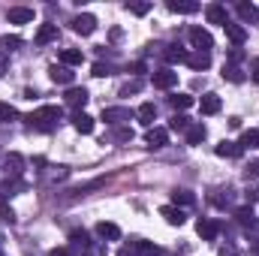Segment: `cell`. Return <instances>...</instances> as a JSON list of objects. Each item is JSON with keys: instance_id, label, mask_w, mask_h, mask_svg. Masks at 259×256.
<instances>
[{"instance_id": "7bdbcfd3", "label": "cell", "mask_w": 259, "mask_h": 256, "mask_svg": "<svg viewBox=\"0 0 259 256\" xmlns=\"http://www.w3.org/2000/svg\"><path fill=\"white\" fill-rule=\"evenodd\" d=\"M241 58H244V52H238V49H232V55H229V64L235 66L238 61H241Z\"/></svg>"}, {"instance_id": "3957f363", "label": "cell", "mask_w": 259, "mask_h": 256, "mask_svg": "<svg viewBox=\"0 0 259 256\" xmlns=\"http://www.w3.org/2000/svg\"><path fill=\"white\" fill-rule=\"evenodd\" d=\"M72 30H75V33H81V36H91V33L97 30V18H94L91 12L75 15V18H72Z\"/></svg>"}, {"instance_id": "5bb4252c", "label": "cell", "mask_w": 259, "mask_h": 256, "mask_svg": "<svg viewBox=\"0 0 259 256\" xmlns=\"http://www.w3.org/2000/svg\"><path fill=\"white\" fill-rule=\"evenodd\" d=\"M145 142H148V148H163V145L169 142V130L166 127H151L148 136H145Z\"/></svg>"}, {"instance_id": "9a60e30c", "label": "cell", "mask_w": 259, "mask_h": 256, "mask_svg": "<svg viewBox=\"0 0 259 256\" xmlns=\"http://www.w3.org/2000/svg\"><path fill=\"white\" fill-rule=\"evenodd\" d=\"M55 39H58V24H39L33 42H36V46H49V42H55Z\"/></svg>"}, {"instance_id": "7402d4cb", "label": "cell", "mask_w": 259, "mask_h": 256, "mask_svg": "<svg viewBox=\"0 0 259 256\" xmlns=\"http://www.w3.org/2000/svg\"><path fill=\"white\" fill-rule=\"evenodd\" d=\"M61 64L64 66H81L84 64V55H81L78 49H64V52H61Z\"/></svg>"}, {"instance_id": "d590c367", "label": "cell", "mask_w": 259, "mask_h": 256, "mask_svg": "<svg viewBox=\"0 0 259 256\" xmlns=\"http://www.w3.org/2000/svg\"><path fill=\"white\" fill-rule=\"evenodd\" d=\"M0 220H3V223H15V211H12L6 202H0Z\"/></svg>"}, {"instance_id": "e575fe53", "label": "cell", "mask_w": 259, "mask_h": 256, "mask_svg": "<svg viewBox=\"0 0 259 256\" xmlns=\"http://www.w3.org/2000/svg\"><path fill=\"white\" fill-rule=\"evenodd\" d=\"M15 118H18L15 106H9V103H0V121L6 124V121H15Z\"/></svg>"}, {"instance_id": "603a6c76", "label": "cell", "mask_w": 259, "mask_h": 256, "mask_svg": "<svg viewBox=\"0 0 259 256\" xmlns=\"http://www.w3.org/2000/svg\"><path fill=\"white\" fill-rule=\"evenodd\" d=\"M184 64H190L193 69H208V66H211V55H208V52H193V55H187Z\"/></svg>"}, {"instance_id": "c3c4849f", "label": "cell", "mask_w": 259, "mask_h": 256, "mask_svg": "<svg viewBox=\"0 0 259 256\" xmlns=\"http://www.w3.org/2000/svg\"><path fill=\"white\" fill-rule=\"evenodd\" d=\"M250 250H253V256H259V238H253V244H250Z\"/></svg>"}, {"instance_id": "2e32d148", "label": "cell", "mask_w": 259, "mask_h": 256, "mask_svg": "<svg viewBox=\"0 0 259 256\" xmlns=\"http://www.w3.org/2000/svg\"><path fill=\"white\" fill-rule=\"evenodd\" d=\"M97 235H100L103 241H118V238H121V226L103 220V223H97Z\"/></svg>"}, {"instance_id": "60d3db41", "label": "cell", "mask_w": 259, "mask_h": 256, "mask_svg": "<svg viewBox=\"0 0 259 256\" xmlns=\"http://www.w3.org/2000/svg\"><path fill=\"white\" fill-rule=\"evenodd\" d=\"M142 91V81H130V84H124L121 88V97H130V94H139Z\"/></svg>"}, {"instance_id": "4316f807", "label": "cell", "mask_w": 259, "mask_h": 256, "mask_svg": "<svg viewBox=\"0 0 259 256\" xmlns=\"http://www.w3.org/2000/svg\"><path fill=\"white\" fill-rule=\"evenodd\" d=\"M169 103H172V109H175V112H184V109H190V106H193L196 100L190 97V94H175Z\"/></svg>"}, {"instance_id": "44dd1931", "label": "cell", "mask_w": 259, "mask_h": 256, "mask_svg": "<svg viewBox=\"0 0 259 256\" xmlns=\"http://www.w3.org/2000/svg\"><path fill=\"white\" fill-rule=\"evenodd\" d=\"M169 9L178 12V15H193V12H199V3H190V0H169Z\"/></svg>"}, {"instance_id": "f907efd6", "label": "cell", "mask_w": 259, "mask_h": 256, "mask_svg": "<svg viewBox=\"0 0 259 256\" xmlns=\"http://www.w3.org/2000/svg\"><path fill=\"white\" fill-rule=\"evenodd\" d=\"M118 256H133V250H130V247H124V250H121Z\"/></svg>"}, {"instance_id": "816d5d0a", "label": "cell", "mask_w": 259, "mask_h": 256, "mask_svg": "<svg viewBox=\"0 0 259 256\" xmlns=\"http://www.w3.org/2000/svg\"><path fill=\"white\" fill-rule=\"evenodd\" d=\"M0 256H3V253H0Z\"/></svg>"}, {"instance_id": "ee69618b", "label": "cell", "mask_w": 259, "mask_h": 256, "mask_svg": "<svg viewBox=\"0 0 259 256\" xmlns=\"http://www.w3.org/2000/svg\"><path fill=\"white\" fill-rule=\"evenodd\" d=\"M250 78L259 84V61H253V64H250Z\"/></svg>"}, {"instance_id": "8fae6325", "label": "cell", "mask_w": 259, "mask_h": 256, "mask_svg": "<svg viewBox=\"0 0 259 256\" xmlns=\"http://www.w3.org/2000/svg\"><path fill=\"white\" fill-rule=\"evenodd\" d=\"M136 118H139V124H145V127L151 130L154 121H157V106H154V103H142V106L136 109Z\"/></svg>"}, {"instance_id": "f1b7e54d", "label": "cell", "mask_w": 259, "mask_h": 256, "mask_svg": "<svg viewBox=\"0 0 259 256\" xmlns=\"http://www.w3.org/2000/svg\"><path fill=\"white\" fill-rule=\"evenodd\" d=\"M223 78H229V81H235V84H241V81H244V78H247V75H244V72H241V69H238V66L226 64V66H223Z\"/></svg>"}, {"instance_id": "cb8c5ba5", "label": "cell", "mask_w": 259, "mask_h": 256, "mask_svg": "<svg viewBox=\"0 0 259 256\" xmlns=\"http://www.w3.org/2000/svg\"><path fill=\"white\" fill-rule=\"evenodd\" d=\"M24 187H27V184H24L21 178H6V181L0 184V193H3V196H15V193H21Z\"/></svg>"}, {"instance_id": "83f0119b", "label": "cell", "mask_w": 259, "mask_h": 256, "mask_svg": "<svg viewBox=\"0 0 259 256\" xmlns=\"http://www.w3.org/2000/svg\"><path fill=\"white\" fill-rule=\"evenodd\" d=\"M235 220H238L241 226H250V223L256 220V214H253V208H250V205H244V208H235Z\"/></svg>"}, {"instance_id": "f546056e", "label": "cell", "mask_w": 259, "mask_h": 256, "mask_svg": "<svg viewBox=\"0 0 259 256\" xmlns=\"http://www.w3.org/2000/svg\"><path fill=\"white\" fill-rule=\"evenodd\" d=\"M205 139V127L202 124H190V130H187V145H199Z\"/></svg>"}, {"instance_id": "836d02e7", "label": "cell", "mask_w": 259, "mask_h": 256, "mask_svg": "<svg viewBox=\"0 0 259 256\" xmlns=\"http://www.w3.org/2000/svg\"><path fill=\"white\" fill-rule=\"evenodd\" d=\"M69 241H72L75 247H81V250H84V247L91 244V241H88V232H84V229H75V232H69Z\"/></svg>"}, {"instance_id": "30bf717a", "label": "cell", "mask_w": 259, "mask_h": 256, "mask_svg": "<svg viewBox=\"0 0 259 256\" xmlns=\"http://www.w3.org/2000/svg\"><path fill=\"white\" fill-rule=\"evenodd\" d=\"M196 232H199L205 241H214V238H217V232H220V223H217V220H208V217H202V220L196 223Z\"/></svg>"}, {"instance_id": "681fc988", "label": "cell", "mask_w": 259, "mask_h": 256, "mask_svg": "<svg viewBox=\"0 0 259 256\" xmlns=\"http://www.w3.org/2000/svg\"><path fill=\"white\" fill-rule=\"evenodd\" d=\"M3 72H6V58L0 55V75H3Z\"/></svg>"}, {"instance_id": "7c38bea8", "label": "cell", "mask_w": 259, "mask_h": 256, "mask_svg": "<svg viewBox=\"0 0 259 256\" xmlns=\"http://www.w3.org/2000/svg\"><path fill=\"white\" fill-rule=\"evenodd\" d=\"M88 100H91V97H88V91H84V88H69V91H66V97H64V103L69 106V109H81Z\"/></svg>"}, {"instance_id": "e0dca14e", "label": "cell", "mask_w": 259, "mask_h": 256, "mask_svg": "<svg viewBox=\"0 0 259 256\" xmlns=\"http://www.w3.org/2000/svg\"><path fill=\"white\" fill-rule=\"evenodd\" d=\"M223 30H226V39H229L232 46H244V39H247V30H244L241 24H235V21H229V24H226Z\"/></svg>"}, {"instance_id": "484cf974", "label": "cell", "mask_w": 259, "mask_h": 256, "mask_svg": "<svg viewBox=\"0 0 259 256\" xmlns=\"http://www.w3.org/2000/svg\"><path fill=\"white\" fill-rule=\"evenodd\" d=\"M238 15H241L244 21L259 24V6H253V3H238Z\"/></svg>"}, {"instance_id": "ab89813d", "label": "cell", "mask_w": 259, "mask_h": 256, "mask_svg": "<svg viewBox=\"0 0 259 256\" xmlns=\"http://www.w3.org/2000/svg\"><path fill=\"white\" fill-rule=\"evenodd\" d=\"M115 142H133V130H130V127L115 130Z\"/></svg>"}, {"instance_id": "9c48e42d", "label": "cell", "mask_w": 259, "mask_h": 256, "mask_svg": "<svg viewBox=\"0 0 259 256\" xmlns=\"http://www.w3.org/2000/svg\"><path fill=\"white\" fill-rule=\"evenodd\" d=\"M3 166H6V172H9L12 178H18V175H21V169H24V157H21L18 151H9V154L3 157Z\"/></svg>"}, {"instance_id": "74e56055", "label": "cell", "mask_w": 259, "mask_h": 256, "mask_svg": "<svg viewBox=\"0 0 259 256\" xmlns=\"http://www.w3.org/2000/svg\"><path fill=\"white\" fill-rule=\"evenodd\" d=\"M244 178L250 181V178H259V160H250L247 166H244Z\"/></svg>"}, {"instance_id": "277c9868", "label": "cell", "mask_w": 259, "mask_h": 256, "mask_svg": "<svg viewBox=\"0 0 259 256\" xmlns=\"http://www.w3.org/2000/svg\"><path fill=\"white\" fill-rule=\"evenodd\" d=\"M190 42L196 46V52H208L214 46V36L205 27H190Z\"/></svg>"}, {"instance_id": "52a82bcc", "label": "cell", "mask_w": 259, "mask_h": 256, "mask_svg": "<svg viewBox=\"0 0 259 256\" xmlns=\"http://www.w3.org/2000/svg\"><path fill=\"white\" fill-rule=\"evenodd\" d=\"M49 78L55 81V84H72V78H75V72L69 69V66H58V64H52L49 66Z\"/></svg>"}, {"instance_id": "d6986e66", "label": "cell", "mask_w": 259, "mask_h": 256, "mask_svg": "<svg viewBox=\"0 0 259 256\" xmlns=\"http://www.w3.org/2000/svg\"><path fill=\"white\" fill-rule=\"evenodd\" d=\"M214 151H217V157H229V160H232V157H241V151H244V148H241L238 142H220Z\"/></svg>"}, {"instance_id": "ba28073f", "label": "cell", "mask_w": 259, "mask_h": 256, "mask_svg": "<svg viewBox=\"0 0 259 256\" xmlns=\"http://www.w3.org/2000/svg\"><path fill=\"white\" fill-rule=\"evenodd\" d=\"M6 18H9V24H30L33 21V9L30 6H12L6 12Z\"/></svg>"}, {"instance_id": "7dc6e473", "label": "cell", "mask_w": 259, "mask_h": 256, "mask_svg": "<svg viewBox=\"0 0 259 256\" xmlns=\"http://www.w3.org/2000/svg\"><path fill=\"white\" fill-rule=\"evenodd\" d=\"M220 256H238V250H235V247H223V250H220Z\"/></svg>"}, {"instance_id": "8d00e7d4", "label": "cell", "mask_w": 259, "mask_h": 256, "mask_svg": "<svg viewBox=\"0 0 259 256\" xmlns=\"http://www.w3.org/2000/svg\"><path fill=\"white\" fill-rule=\"evenodd\" d=\"M127 9L133 15H148L151 12V3H127Z\"/></svg>"}, {"instance_id": "5b68a950", "label": "cell", "mask_w": 259, "mask_h": 256, "mask_svg": "<svg viewBox=\"0 0 259 256\" xmlns=\"http://www.w3.org/2000/svg\"><path fill=\"white\" fill-rule=\"evenodd\" d=\"M151 81H154V88L169 91V88H175V84H178V72H172V69H160V72H154V75H151Z\"/></svg>"}, {"instance_id": "8992f818", "label": "cell", "mask_w": 259, "mask_h": 256, "mask_svg": "<svg viewBox=\"0 0 259 256\" xmlns=\"http://www.w3.org/2000/svg\"><path fill=\"white\" fill-rule=\"evenodd\" d=\"M160 217H163L169 226H184V223H187V214H184L181 208H175V205H163V208H160Z\"/></svg>"}, {"instance_id": "f6af8a7d", "label": "cell", "mask_w": 259, "mask_h": 256, "mask_svg": "<svg viewBox=\"0 0 259 256\" xmlns=\"http://www.w3.org/2000/svg\"><path fill=\"white\" fill-rule=\"evenodd\" d=\"M49 256H72V253H69L66 247H55V250H52V253H49Z\"/></svg>"}, {"instance_id": "4fadbf2b", "label": "cell", "mask_w": 259, "mask_h": 256, "mask_svg": "<svg viewBox=\"0 0 259 256\" xmlns=\"http://www.w3.org/2000/svg\"><path fill=\"white\" fill-rule=\"evenodd\" d=\"M133 118V112L124 109V106H115V109H103V121H109V124H124Z\"/></svg>"}, {"instance_id": "d4e9b609", "label": "cell", "mask_w": 259, "mask_h": 256, "mask_svg": "<svg viewBox=\"0 0 259 256\" xmlns=\"http://www.w3.org/2000/svg\"><path fill=\"white\" fill-rule=\"evenodd\" d=\"M163 58H166L169 64H184V61H187V52H184L181 46H169V49L163 52Z\"/></svg>"}, {"instance_id": "6da1fadb", "label": "cell", "mask_w": 259, "mask_h": 256, "mask_svg": "<svg viewBox=\"0 0 259 256\" xmlns=\"http://www.w3.org/2000/svg\"><path fill=\"white\" fill-rule=\"evenodd\" d=\"M61 115H64V112H61V106H42V109L30 112L24 121H27V127H30V130H42V133H49V130L61 121Z\"/></svg>"}, {"instance_id": "b9f144b4", "label": "cell", "mask_w": 259, "mask_h": 256, "mask_svg": "<svg viewBox=\"0 0 259 256\" xmlns=\"http://www.w3.org/2000/svg\"><path fill=\"white\" fill-rule=\"evenodd\" d=\"M94 75H97V78H106V75H112V66L109 64H94Z\"/></svg>"}, {"instance_id": "d6a6232c", "label": "cell", "mask_w": 259, "mask_h": 256, "mask_svg": "<svg viewBox=\"0 0 259 256\" xmlns=\"http://www.w3.org/2000/svg\"><path fill=\"white\" fill-rule=\"evenodd\" d=\"M238 145H241V148H259V130H247Z\"/></svg>"}, {"instance_id": "ac0fdd59", "label": "cell", "mask_w": 259, "mask_h": 256, "mask_svg": "<svg viewBox=\"0 0 259 256\" xmlns=\"http://www.w3.org/2000/svg\"><path fill=\"white\" fill-rule=\"evenodd\" d=\"M220 106H223V103H220V97H217V94H205V97L199 100L202 115H217V112H220Z\"/></svg>"}, {"instance_id": "1f68e13d", "label": "cell", "mask_w": 259, "mask_h": 256, "mask_svg": "<svg viewBox=\"0 0 259 256\" xmlns=\"http://www.w3.org/2000/svg\"><path fill=\"white\" fill-rule=\"evenodd\" d=\"M21 46V39L18 36H0V55H6V52H15Z\"/></svg>"}, {"instance_id": "4dcf8cb0", "label": "cell", "mask_w": 259, "mask_h": 256, "mask_svg": "<svg viewBox=\"0 0 259 256\" xmlns=\"http://www.w3.org/2000/svg\"><path fill=\"white\" fill-rule=\"evenodd\" d=\"M172 202H175V208H178V205H193L196 196L190 190H175L172 193Z\"/></svg>"}, {"instance_id": "ffe728a7", "label": "cell", "mask_w": 259, "mask_h": 256, "mask_svg": "<svg viewBox=\"0 0 259 256\" xmlns=\"http://www.w3.org/2000/svg\"><path fill=\"white\" fill-rule=\"evenodd\" d=\"M72 127L78 130L81 136H91V133H94V118H91V115H84V112H78V115L72 118Z\"/></svg>"}, {"instance_id": "7a4b0ae2", "label": "cell", "mask_w": 259, "mask_h": 256, "mask_svg": "<svg viewBox=\"0 0 259 256\" xmlns=\"http://www.w3.org/2000/svg\"><path fill=\"white\" fill-rule=\"evenodd\" d=\"M205 18H208V24H220V27L229 24V15H226V6L223 3H208L205 6Z\"/></svg>"}, {"instance_id": "bcb514c9", "label": "cell", "mask_w": 259, "mask_h": 256, "mask_svg": "<svg viewBox=\"0 0 259 256\" xmlns=\"http://www.w3.org/2000/svg\"><path fill=\"white\" fill-rule=\"evenodd\" d=\"M247 199H250V202H259V184H256L250 193H247Z\"/></svg>"}, {"instance_id": "f35d334b", "label": "cell", "mask_w": 259, "mask_h": 256, "mask_svg": "<svg viewBox=\"0 0 259 256\" xmlns=\"http://www.w3.org/2000/svg\"><path fill=\"white\" fill-rule=\"evenodd\" d=\"M169 127H172V130H190V121H187V118H184V115H175V118H172V124H169Z\"/></svg>"}]
</instances>
